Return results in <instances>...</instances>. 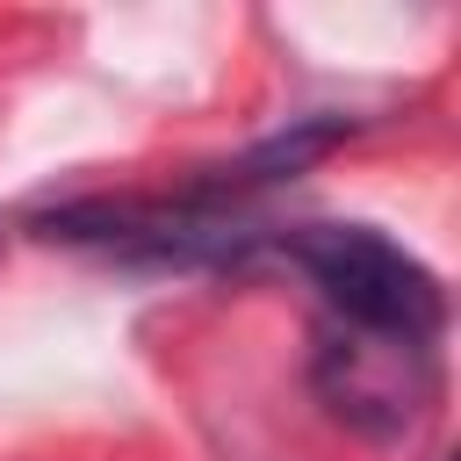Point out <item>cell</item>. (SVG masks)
Returning a JSON list of instances; mask_svg holds the SVG:
<instances>
[{"instance_id":"7a4b0ae2","label":"cell","mask_w":461,"mask_h":461,"mask_svg":"<svg viewBox=\"0 0 461 461\" xmlns=\"http://www.w3.org/2000/svg\"><path fill=\"white\" fill-rule=\"evenodd\" d=\"M317 396L375 432V439H396L425 418V403L439 396V367H432V346L425 339H396V331H360V324H331L317 339Z\"/></svg>"},{"instance_id":"6da1fadb","label":"cell","mask_w":461,"mask_h":461,"mask_svg":"<svg viewBox=\"0 0 461 461\" xmlns=\"http://www.w3.org/2000/svg\"><path fill=\"white\" fill-rule=\"evenodd\" d=\"M288 259L360 331H396L432 346L447 324V288L432 281V267H418L403 245H389L367 223H303L288 230Z\"/></svg>"}]
</instances>
